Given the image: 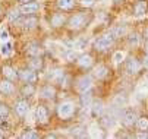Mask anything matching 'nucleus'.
<instances>
[{"instance_id":"nucleus-12","label":"nucleus","mask_w":148,"mask_h":139,"mask_svg":"<svg viewBox=\"0 0 148 139\" xmlns=\"http://www.w3.org/2000/svg\"><path fill=\"white\" fill-rule=\"evenodd\" d=\"M76 63H78V66H81L84 69H88L92 66V57L90 54H82L76 59Z\"/></svg>"},{"instance_id":"nucleus-20","label":"nucleus","mask_w":148,"mask_h":139,"mask_svg":"<svg viewBox=\"0 0 148 139\" xmlns=\"http://www.w3.org/2000/svg\"><path fill=\"white\" fill-rule=\"evenodd\" d=\"M2 72H3L5 78L10 79V81H13V79H16V78H18V73H16V72H15V70H13L10 66H3Z\"/></svg>"},{"instance_id":"nucleus-30","label":"nucleus","mask_w":148,"mask_h":139,"mask_svg":"<svg viewBox=\"0 0 148 139\" xmlns=\"http://www.w3.org/2000/svg\"><path fill=\"white\" fill-rule=\"evenodd\" d=\"M21 15L22 13H21L19 10H13V12L9 13V19L12 22H18V21H21Z\"/></svg>"},{"instance_id":"nucleus-6","label":"nucleus","mask_w":148,"mask_h":139,"mask_svg":"<svg viewBox=\"0 0 148 139\" xmlns=\"http://www.w3.org/2000/svg\"><path fill=\"white\" fill-rule=\"evenodd\" d=\"M19 78L22 79L24 82H27V84H35L37 82V79H38V76H37V72L34 70V69H24V70H21L19 72Z\"/></svg>"},{"instance_id":"nucleus-38","label":"nucleus","mask_w":148,"mask_h":139,"mask_svg":"<svg viewBox=\"0 0 148 139\" xmlns=\"http://www.w3.org/2000/svg\"><path fill=\"white\" fill-rule=\"evenodd\" d=\"M113 2H114V3L117 5V3H120V2H123V0H113Z\"/></svg>"},{"instance_id":"nucleus-29","label":"nucleus","mask_w":148,"mask_h":139,"mask_svg":"<svg viewBox=\"0 0 148 139\" xmlns=\"http://www.w3.org/2000/svg\"><path fill=\"white\" fill-rule=\"evenodd\" d=\"M9 116V108L5 104H0V120H5V119Z\"/></svg>"},{"instance_id":"nucleus-31","label":"nucleus","mask_w":148,"mask_h":139,"mask_svg":"<svg viewBox=\"0 0 148 139\" xmlns=\"http://www.w3.org/2000/svg\"><path fill=\"white\" fill-rule=\"evenodd\" d=\"M113 60H114V63H122L125 60V53L123 51H116L113 54Z\"/></svg>"},{"instance_id":"nucleus-10","label":"nucleus","mask_w":148,"mask_h":139,"mask_svg":"<svg viewBox=\"0 0 148 139\" xmlns=\"http://www.w3.org/2000/svg\"><path fill=\"white\" fill-rule=\"evenodd\" d=\"M28 110H29V104H28L27 100H19V101H16V104H15V111H16L18 116H25V114L28 113Z\"/></svg>"},{"instance_id":"nucleus-39","label":"nucleus","mask_w":148,"mask_h":139,"mask_svg":"<svg viewBox=\"0 0 148 139\" xmlns=\"http://www.w3.org/2000/svg\"><path fill=\"white\" fill-rule=\"evenodd\" d=\"M19 2H24V3H28V2H31V0H19Z\"/></svg>"},{"instance_id":"nucleus-8","label":"nucleus","mask_w":148,"mask_h":139,"mask_svg":"<svg viewBox=\"0 0 148 139\" xmlns=\"http://www.w3.org/2000/svg\"><path fill=\"white\" fill-rule=\"evenodd\" d=\"M35 119L40 125H46L49 123V110L46 108V106H38L37 111H35Z\"/></svg>"},{"instance_id":"nucleus-28","label":"nucleus","mask_w":148,"mask_h":139,"mask_svg":"<svg viewBox=\"0 0 148 139\" xmlns=\"http://www.w3.org/2000/svg\"><path fill=\"white\" fill-rule=\"evenodd\" d=\"M34 87H32V84H27L24 88H22V94L25 95V97H29V95H32L34 94Z\"/></svg>"},{"instance_id":"nucleus-32","label":"nucleus","mask_w":148,"mask_h":139,"mask_svg":"<svg viewBox=\"0 0 148 139\" xmlns=\"http://www.w3.org/2000/svg\"><path fill=\"white\" fill-rule=\"evenodd\" d=\"M129 44L131 46H138L139 44V35L136 32H134V34L129 35Z\"/></svg>"},{"instance_id":"nucleus-13","label":"nucleus","mask_w":148,"mask_h":139,"mask_svg":"<svg viewBox=\"0 0 148 139\" xmlns=\"http://www.w3.org/2000/svg\"><path fill=\"white\" fill-rule=\"evenodd\" d=\"M15 91V87L13 84L10 82V79H3L2 82H0V92L5 94V95H9Z\"/></svg>"},{"instance_id":"nucleus-3","label":"nucleus","mask_w":148,"mask_h":139,"mask_svg":"<svg viewBox=\"0 0 148 139\" xmlns=\"http://www.w3.org/2000/svg\"><path fill=\"white\" fill-rule=\"evenodd\" d=\"M73 113H75V103H72V101H63L57 107L59 117L65 119V120H66V119H71L73 116Z\"/></svg>"},{"instance_id":"nucleus-27","label":"nucleus","mask_w":148,"mask_h":139,"mask_svg":"<svg viewBox=\"0 0 148 139\" xmlns=\"http://www.w3.org/2000/svg\"><path fill=\"white\" fill-rule=\"evenodd\" d=\"M9 40V32L5 27H0V43H5Z\"/></svg>"},{"instance_id":"nucleus-11","label":"nucleus","mask_w":148,"mask_h":139,"mask_svg":"<svg viewBox=\"0 0 148 139\" xmlns=\"http://www.w3.org/2000/svg\"><path fill=\"white\" fill-rule=\"evenodd\" d=\"M65 22H66L65 13L57 12V13H53V15H51V21H50V24H51L54 28H59V27H62V25H65Z\"/></svg>"},{"instance_id":"nucleus-34","label":"nucleus","mask_w":148,"mask_h":139,"mask_svg":"<svg viewBox=\"0 0 148 139\" xmlns=\"http://www.w3.org/2000/svg\"><path fill=\"white\" fill-rule=\"evenodd\" d=\"M22 138H24V139H37V138H38V135H37L34 130H31V129H29L28 132L22 133Z\"/></svg>"},{"instance_id":"nucleus-1","label":"nucleus","mask_w":148,"mask_h":139,"mask_svg":"<svg viewBox=\"0 0 148 139\" xmlns=\"http://www.w3.org/2000/svg\"><path fill=\"white\" fill-rule=\"evenodd\" d=\"M90 22V15L84 13V12H78L73 16L69 18L68 21V28L72 31H81L82 28H85Z\"/></svg>"},{"instance_id":"nucleus-21","label":"nucleus","mask_w":148,"mask_h":139,"mask_svg":"<svg viewBox=\"0 0 148 139\" xmlns=\"http://www.w3.org/2000/svg\"><path fill=\"white\" fill-rule=\"evenodd\" d=\"M136 127L139 129V130H148V117H138L136 119Z\"/></svg>"},{"instance_id":"nucleus-14","label":"nucleus","mask_w":148,"mask_h":139,"mask_svg":"<svg viewBox=\"0 0 148 139\" xmlns=\"http://www.w3.org/2000/svg\"><path fill=\"white\" fill-rule=\"evenodd\" d=\"M147 13V2L145 0H138L134 5V15L135 16H142Z\"/></svg>"},{"instance_id":"nucleus-7","label":"nucleus","mask_w":148,"mask_h":139,"mask_svg":"<svg viewBox=\"0 0 148 139\" xmlns=\"http://www.w3.org/2000/svg\"><path fill=\"white\" fill-rule=\"evenodd\" d=\"M125 67H126V72H128L129 75H136L141 70V63L136 60L135 57H129L128 60H126Z\"/></svg>"},{"instance_id":"nucleus-24","label":"nucleus","mask_w":148,"mask_h":139,"mask_svg":"<svg viewBox=\"0 0 148 139\" xmlns=\"http://www.w3.org/2000/svg\"><path fill=\"white\" fill-rule=\"evenodd\" d=\"M81 103H82L84 107H90V104H91V94H90V91L82 92V95H81Z\"/></svg>"},{"instance_id":"nucleus-35","label":"nucleus","mask_w":148,"mask_h":139,"mask_svg":"<svg viewBox=\"0 0 148 139\" xmlns=\"http://www.w3.org/2000/svg\"><path fill=\"white\" fill-rule=\"evenodd\" d=\"M95 2L97 0H79V3H81L82 7H92L95 5Z\"/></svg>"},{"instance_id":"nucleus-37","label":"nucleus","mask_w":148,"mask_h":139,"mask_svg":"<svg viewBox=\"0 0 148 139\" xmlns=\"http://www.w3.org/2000/svg\"><path fill=\"white\" fill-rule=\"evenodd\" d=\"M46 138H47V139H51V138H57V136H56L54 133H51V135H47Z\"/></svg>"},{"instance_id":"nucleus-9","label":"nucleus","mask_w":148,"mask_h":139,"mask_svg":"<svg viewBox=\"0 0 148 139\" xmlns=\"http://www.w3.org/2000/svg\"><path fill=\"white\" fill-rule=\"evenodd\" d=\"M38 9H40V5H38V3H35V2H28V3H24L22 6H21L19 12L22 13V15L29 16V15L37 13V12H38Z\"/></svg>"},{"instance_id":"nucleus-19","label":"nucleus","mask_w":148,"mask_h":139,"mask_svg":"<svg viewBox=\"0 0 148 139\" xmlns=\"http://www.w3.org/2000/svg\"><path fill=\"white\" fill-rule=\"evenodd\" d=\"M57 6L62 10H71L75 6V0H57Z\"/></svg>"},{"instance_id":"nucleus-26","label":"nucleus","mask_w":148,"mask_h":139,"mask_svg":"<svg viewBox=\"0 0 148 139\" xmlns=\"http://www.w3.org/2000/svg\"><path fill=\"white\" fill-rule=\"evenodd\" d=\"M88 135L92 136V138H98V136H101V133H100V127H98L97 125H91V126H90V130H88Z\"/></svg>"},{"instance_id":"nucleus-18","label":"nucleus","mask_w":148,"mask_h":139,"mask_svg":"<svg viewBox=\"0 0 148 139\" xmlns=\"http://www.w3.org/2000/svg\"><path fill=\"white\" fill-rule=\"evenodd\" d=\"M107 73H109V69H107V66H104V65H98L94 69V76L98 78V79L106 78V76H107Z\"/></svg>"},{"instance_id":"nucleus-16","label":"nucleus","mask_w":148,"mask_h":139,"mask_svg":"<svg viewBox=\"0 0 148 139\" xmlns=\"http://www.w3.org/2000/svg\"><path fill=\"white\" fill-rule=\"evenodd\" d=\"M0 53H2V56L3 57H9V56H12V53H13V44L9 41H5V43H0Z\"/></svg>"},{"instance_id":"nucleus-5","label":"nucleus","mask_w":148,"mask_h":139,"mask_svg":"<svg viewBox=\"0 0 148 139\" xmlns=\"http://www.w3.org/2000/svg\"><path fill=\"white\" fill-rule=\"evenodd\" d=\"M76 88L79 92H87L92 88V79L91 76H87V75H84L78 79V82H76Z\"/></svg>"},{"instance_id":"nucleus-23","label":"nucleus","mask_w":148,"mask_h":139,"mask_svg":"<svg viewBox=\"0 0 148 139\" xmlns=\"http://www.w3.org/2000/svg\"><path fill=\"white\" fill-rule=\"evenodd\" d=\"M29 67L34 69V70L41 69V67H43V62H41V59H38V57H32L31 60H29Z\"/></svg>"},{"instance_id":"nucleus-17","label":"nucleus","mask_w":148,"mask_h":139,"mask_svg":"<svg viewBox=\"0 0 148 139\" xmlns=\"http://www.w3.org/2000/svg\"><path fill=\"white\" fill-rule=\"evenodd\" d=\"M40 94H41V97H43V98L51 100V98H54V95H56V89H54L51 85H47V87H44V88H41Z\"/></svg>"},{"instance_id":"nucleus-25","label":"nucleus","mask_w":148,"mask_h":139,"mask_svg":"<svg viewBox=\"0 0 148 139\" xmlns=\"http://www.w3.org/2000/svg\"><path fill=\"white\" fill-rule=\"evenodd\" d=\"M37 22H38L37 18H34L32 15H29V16L25 19V21H24V25H25L27 28H34V27L37 25Z\"/></svg>"},{"instance_id":"nucleus-15","label":"nucleus","mask_w":148,"mask_h":139,"mask_svg":"<svg viewBox=\"0 0 148 139\" xmlns=\"http://www.w3.org/2000/svg\"><path fill=\"white\" fill-rule=\"evenodd\" d=\"M27 53H28L31 57H40L41 53H43V48H41V46L37 44V43H31V44H28V47H27Z\"/></svg>"},{"instance_id":"nucleus-4","label":"nucleus","mask_w":148,"mask_h":139,"mask_svg":"<svg viewBox=\"0 0 148 139\" xmlns=\"http://www.w3.org/2000/svg\"><path fill=\"white\" fill-rule=\"evenodd\" d=\"M136 119L138 117H136V114L132 108H126L122 114V125L126 126V127H131L136 123Z\"/></svg>"},{"instance_id":"nucleus-22","label":"nucleus","mask_w":148,"mask_h":139,"mask_svg":"<svg viewBox=\"0 0 148 139\" xmlns=\"http://www.w3.org/2000/svg\"><path fill=\"white\" fill-rule=\"evenodd\" d=\"M88 130L85 127H82V126H78V127H73L72 129V135L75 138H84V136H87Z\"/></svg>"},{"instance_id":"nucleus-36","label":"nucleus","mask_w":148,"mask_h":139,"mask_svg":"<svg viewBox=\"0 0 148 139\" xmlns=\"http://www.w3.org/2000/svg\"><path fill=\"white\" fill-rule=\"evenodd\" d=\"M78 57H79V56H76V53H75V51H71V53L68 54V60H69V62H75Z\"/></svg>"},{"instance_id":"nucleus-33","label":"nucleus","mask_w":148,"mask_h":139,"mask_svg":"<svg viewBox=\"0 0 148 139\" xmlns=\"http://www.w3.org/2000/svg\"><path fill=\"white\" fill-rule=\"evenodd\" d=\"M91 110H92V116H98V114H101V111H103V104H101V103H95Z\"/></svg>"},{"instance_id":"nucleus-2","label":"nucleus","mask_w":148,"mask_h":139,"mask_svg":"<svg viewBox=\"0 0 148 139\" xmlns=\"http://www.w3.org/2000/svg\"><path fill=\"white\" fill-rule=\"evenodd\" d=\"M114 40H116V35L113 32L110 34H106L103 37H100L97 41L94 43V48L97 51H106V50H109L113 44H114Z\"/></svg>"}]
</instances>
